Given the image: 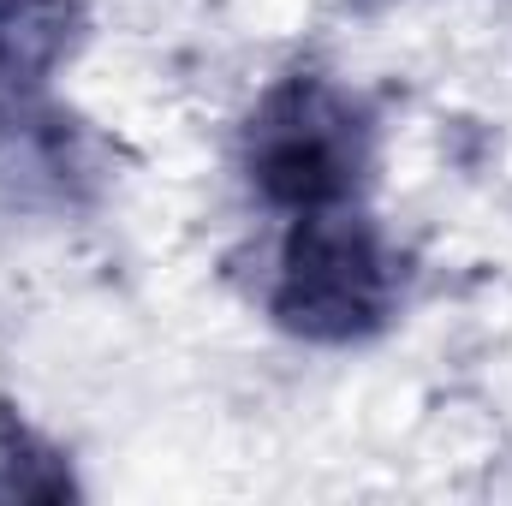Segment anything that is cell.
<instances>
[{"label":"cell","mask_w":512,"mask_h":506,"mask_svg":"<svg viewBox=\"0 0 512 506\" xmlns=\"http://www.w3.org/2000/svg\"><path fill=\"white\" fill-rule=\"evenodd\" d=\"M96 179L90 137L60 114H18L0 126V191L18 203H78Z\"/></svg>","instance_id":"cell-3"},{"label":"cell","mask_w":512,"mask_h":506,"mask_svg":"<svg viewBox=\"0 0 512 506\" xmlns=\"http://www.w3.org/2000/svg\"><path fill=\"white\" fill-rule=\"evenodd\" d=\"M376 120L370 108L328 78H286L256 102L245 126L251 185L292 215L340 209L370 185Z\"/></svg>","instance_id":"cell-1"},{"label":"cell","mask_w":512,"mask_h":506,"mask_svg":"<svg viewBox=\"0 0 512 506\" xmlns=\"http://www.w3.org/2000/svg\"><path fill=\"white\" fill-rule=\"evenodd\" d=\"M393 298H399V256L370 215L340 203L292 221L268 292V310L286 334L316 346L364 340L393 316Z\"/></svg>","instance_id":"cell-2"},{"label":"cell","mask_w":512,"mask_h":506,"mask_svg":"<svg viewBox=\"0 0 512 506\" xmlns=\"http://www.w3.org/2000/svg\"><path fill=\"white\" fill-rule=\"evenodd\" d=\"M72 495V471L42 447L18 417H0V501H54Z\"/></svg>","instance_id":"cell-4"}]
</instances>
